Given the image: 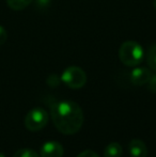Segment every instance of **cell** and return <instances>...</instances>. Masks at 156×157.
Returning <instances> with one entry per match:
<instances>
[{"mask_svg":"<svg viewBox=\"0 0 156 157\" xmlns=\"http://www.w3.org/2000/svg\"><path fill=\"white\" fill-rule=\"evenodd\" d=\"M51 119L56 128L63 135H75L83 124V112L77 103L57 101L51 106Z\"/></svg>","mask_w":156,"mask_h":157,"instance_id":"obj_1","label":"cell"},{"mask_svg":"<svg viewBox=\"0 0 156 157\" xmlns=\"http://www.w3.org/2000/svg\"><path fill=\"white\" fill-rule=\"evenodd\" d=\"M144 50L139 43L126 41L119 48V59L126 66H137L143 61Z\"/></svg>","mask_w":156,"mask_h":157,"instance_id":"obj_2","label":"cell"},{"mask_svg":"<svg viewBox=\"0 0 156 157\" xmlns=\"http://www.w3.org/2000/svg\"><path fill=\"white\" fill-rule=\"evenodd\" d=\"M61 80L67 87L71 89H80L87 82V74L82 68L72 65L63 71Z\"/></svg>","mask_w":156,"mask_h":157,"instance_id":"obj_3","label":"cell"},{"mask_svg":"<svg viewBox=\"0 0 156 157\" xmlns=\"http://www.w3.org/2000/svg\"><path fill=\"white\" fill-rule=\"evenodd\" d=\"M48 123V113L44 108H32L25 117V126L31 132H38L44 128Z\"/></svg>","mask_w":156,"mask_h":157,"instance_id":"obj_4","label":"cell"},{"mask_svg":"<svg viewBox=\"0 0 156 157\" xmlns=\"http://www.w3.org/2000/svg\"><path fill=\"white\" fill-rule=\"evenodd\" d=\"M64 150L58 141H47L41 147L40 155L41 157H62Z\"/></svg>","mask_w":156,"mask_h":157,"instance_id":"obj_5","label":"cell"},{"mask_svg":"<svg viewBox=\"0 0 156 157\" xmlns=\"http://www.w3.org/2000/svg\"><path fill=\"white\" fill-rule=\"evenodd\" d=\"M152 73L146 67H135L129 74V78L134 86H144L150 80Z\"/></svg>","mask_w":156,"mask_h":157,"instance_id":"obj_6","label":"cell"},{"mask_svg":"<svg viewBox=\"0 0 156 157\" xmlns=\"http://www.w3.org/2000/svg\"><path fill=\"white\" fill-rule=\"evenodd\" d=\"M128 151L131 157H146L148 149L144 142L140 139H133L128 144Z\"/></svg>","mask_w":156,"mask_h":157,"instance_id":"obj_7","label":"cell"},{"mask_svg":"<svg viewBox=\"0 0 156 157\" xmlns=\"http://www.w3.org/2000/svg\"><path fill=\"white\" fill-rule=\"evenodd\" d=\"M122 152V147L118 142H111L105 149L104 157H121Z\"/></svg>","mask_w":156,"mask_h":157,"instance_id":"obj_8","label":"cell"},{"mask_svg":"<svg viewBox=\"0 0 156 157\" xmlns=\"http://www.w3.org/2000/svg\"><path fill=\"white\" fill-rule=\"evenodd\" d=\"M33 0H6L9 8L14 11H21L32 3Z\"/></svg>","mask_w":156,"mask_h":157,"instance_id":"obj_9","label":"cell"},{"mask_svg":"<svg viewBox=\"0 0 156 157\" xmlns=\"http://www.w3.org/2000/svg\"><path fill=\"white\" fill-rule=\"evenodd\" d=\"M146 63L151 70L156 71V44H152L146 52Z\"/></svg>","mask_w":156,"mask_h":157,"instance_id":"obj_10","label":"cell"},{"mask_svg":"<svg viewBox=\"0 0 156 157\" xmlns=\"http://www.w3.org/2000/svg\"><path fill=\"white\" fill-rule=\"evenodd\" d=\"M13 157H40L36 151L31 149H21L16 151Z\"/></svg>","mask_w":156,"mask_h":157,"instance_id":"obj_11","label":"cell"},{"mask_svg":"<svg viewBox=\"0 0 156 157\" xmlns=\"http://www.w3.org/2000/svg\"><path fill=\"white\" fill-rule=\"evenodd\" d=\"M148 90L152 93H156V75H152L150 80L148 81Z\"/></svg>","mask_w":156,"mask_h":157,"instance_id":"obj_12","label":"cell"},{"mask_svg":"<svg viewBox=\"0 0 156 157\" xmlns=\"http://www.w3.org/2000/svg\"><path fill=\"white\" fill-rule=\"evenodd\" d=\"M77 157H100V155L92 150H86V151L81 152L80 154H78Z\"/></svg>","mask_w":156,"mask_h":157,"instance_id":"obj_13","label":"cell"},{"mask_svg":"<svg viewBox=\"0 0 156 157\" xmlns=\"http://www.w3.org/2000/svg\"><path fill=\"white\" fill-rule=\"evenodd\" d=\"M6 40H8V32H6V30L0 25V45L6 43Z\"/></svg>","mask_w":156,"mask_h":157,"instance_id":"obj_14","label":"cell"},{"mask_svg":"<svg viewBox=\"0 0 156 157\" xmlns=\"http://www.w3.org/2000/svg\"><path fill=\"white\" fill-rule=\"evenodd\" d=\"M36 1H38V3L40 4H46V3H48L50 0H36Z\"/></svg>","mask_w":156,"mask_h":157,"instance_id":"obj_15","label":"cell"},{"mask_svg":"<svg viewBox=\"0 0 156 157\" xmlns=\"http://www.w3.org/2000/svg\"><path fill=\"white\" fill-rule=\"evenodd\" d=\"M153 6H154V9L156 10V0H154V1H153Z\"/></svg>","mask_w":156,"mask_h":157,"instance_id":"obj_16","label":"cell"},{"mask_svg":"<svg viewBox=\"0 0 156 157\" xmlns=\"http://www.w3.org/2000/svg\"><path fill=\"white\" fill-rule=\"evenodd\" d=\"M0 157H6V156H4V155H3V154H2V153H1V152H0Z\"/></svg>","mask_w":156,"mask_h":157,"instance_id":"obj_17","label":"cell"}]
</instances>
